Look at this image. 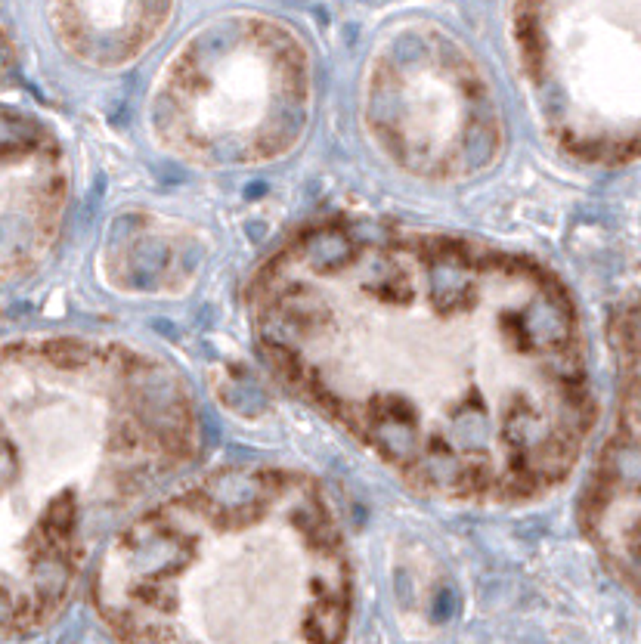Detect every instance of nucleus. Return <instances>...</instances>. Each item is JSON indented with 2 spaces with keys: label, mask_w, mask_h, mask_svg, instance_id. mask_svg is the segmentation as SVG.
I'll list each match as a JSON object with an SVG mask.
<instances>
[{
  "label": "nucleus",
  "mask_w": 641,
  "mask_h": 644,
  "mask_svg": "<svg viewBox=\"0 0 641 644\" xmlns=\"http://www.w3.org/2000/svg\"><path fill=\"white\" fill-rule=\"evenodd\" d=\"M164 356L93 335L0 341V638L53 626L124 520L201 455Z\"/></svg>",
  "instance_id": "nucleus-2"
},
{
  "label": "nucleus",
  "mask_w": 641,
  "mask_h": 644,
  "mask_svg": "<svg viewBox=\"0 0 641 644\" xmlns=\"http://www.w3.org/2000/svg\"><path fill=\"white\" fill-rule=\"evenodd\" d=\"M174 0H50L62 50L81 66L115 71L136 62L171 22Z\"/></svg>",
  "instance_id": "nucleus-7"
},
{
  "label": "nucleus",
  "mask_w": 641,
  "mask_h": 644,
  "mask_svg": "<svg viewBox=\"0 0 641 644\" xmlns=\"http://www.w3.org/2000/svg\"><path fill=\"white\" fill-rule=\"evenodd\" d=\"M69 198L71 164L62 140L31 112L0 105V291L50 257Z\"/></svg>",
  "instance_id": "nucleus-6"
},
{
  "label": "nucleus",
  "mask_w": 641,
  "mask_h": 644,
  "mask_svg": "<svg viewBox=\"0 0 641 644\" xmlns=\"http://www.w3.org/2000/svg\"><path fill=\"white\" fill-rule=\"evenodd\" d=\"M313 115V59L285 22L233 13L196 28L146 99L155 146L208 170L285 159Z\"/></svg>",
  "instance_id": "nucleus-4"
},
{
  "label": "nucleus",
  "mask_w": 641,
  "mask_h": 644,
  "mask_svg": "<svg viewBox=\"0 0 641 644\" xmlns=\"http://www.w3.org/2000/svg\"><path fill=\"white\" fill-rule=\"evenodd\" d=\"M90 598L121 641L347 638L354 564L316 477L223 464L171 483L93 561Z\"/></svg>",
  "instance_id": "nucleus-3"
},
{
  "label": "nucleus",
  "mask_w": 641,
  "mask_h": 644,
  "mask_svg": "<svg viewBox=\"0 0 641 644\" xmlns=\"http://www.w3.org/2000/svg\"><path fill=\"white\" fill-rule=\"evenodd\" d=\"M359 99L372 146L415 180H471L505 152L493 81L440 25L412 22L384 34L366 62Z\"/></svg>",
  "instance_id": "nucleus-5"
},
{
  "label": "nucleus",
  "mask_w": 641,
  "mask_h": 644,
  "mask_svg": "<svg viewBox=\"0 0 641 644\" xmlns=\"http://www.w3.org/2000/svg\"><path fill=\"white\" fill-rule=\"evenodd\" d=\"M245 304L279 381L422 496L521 505L579 459L592 421L579 319L527 254L329 217L264 257Z\"/></svg>",
  "instance_id": "nucleus-1"
}]
</instances>
